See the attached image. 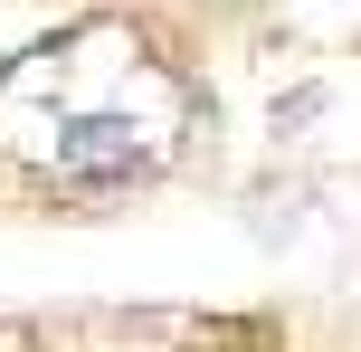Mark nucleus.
Wrapping results in <instances>:
<instances>
[{
    "label": "nucleus",
    "mask_w": 361,
    "mask_h": 352,
    "mask_svg": "<svg viewBox=\"0 0 361 352\" xmlns=\"http://www.w3.org/2000/svg\"><path fill=\"white\" fill-rule=\"evenodd\" d=\"M180 76L124 19H86L0 76V143L48 181H133L180 143Z\"/></svg>",
    "instance_id": "f257e3e1"
}]
</instances>
